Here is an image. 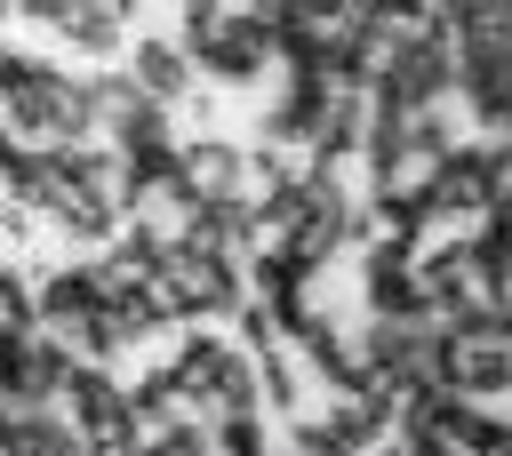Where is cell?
I'll use <instances>...</instances> for the list:
<instances>
[{
	"label": "cell",
	"mask_w": 512,
	"mask_h": 456,
	"mask_svg": "<svg viewBox=\"0 0 512 456\" xmlns=\"http://www.w3.org/2000/svg\"><path fill=\"white\" fill-rule=\"evenodd\" d=\"M152 288H160L168 320H216V312H240V304H248V264L184 240V248L160 264V280H152Z\"/></svg>",
	"instance_id": "6da1fadb"
},
{
	"label": "cell",
	"mask_w": 512,
	"mask_h": 456,
	"mask_svg": "<svg viewBox=\"0 0 512 456\" xmlns=\"http://www.w3.org/2000/svg\"><path fill=\"white\" fill-rule=\"evenodd\" d=\"M176 184H184L200 208L240 200V192H248V152H240L232 136H192V144H176Z\"/></svg>",
	"instance_id": "7a4b0ae2"
},
{
	"label": "cell",
	"mask_w": 512,
	"mask_h": 456,
	"mask_svg": "<svg viewBox=\"0 0 512 456\" xmlns=\"http://www.w3.org/2000/svg\"><path fill=\"white\" fill-rule=\"evenodd\" d=\"M128 80H136V96H144L152 112H168V120H176L184 104H200V96H192L200 72H192V56H184L176 40H136V48H128Z\"/></svg>",
	"instance_id": "3957f363"
},
{
	"label": "cell",
	"mask_w": 512,
	"mask_h": 456,
	"mask_svg": "<svg viewBox=\"0 0 512 456\" xmlns=\"http://www.w3.org/2000/svg\"><path fill=\"white\" fill-rule=\"evenodd\" d=\"M16 24L56 32L64 48H96V56L128 40V16H120V8H80V0H32V8H16Z\"/></svg>",
	"instance_id": "277c9868"
},
{
	"label": "cell",
	"mask_w": 512,
	"mask_h": 456,
	"mask_svg": "<svg viewBox=\"0 0 512 456\" xmlns=\"http://www.w3.org/2000/svg\"><path fill=\"white\" fill-rule=\"evenodd\" d=\"M208 440L224 456H264V416H224V424H208Z\"/></svg>",
	"instance_id": "5b68a950"
},
{
	"label": "cell",
	"mask_w": 512,
	"mask_h": 456,
	"mask_svg": "<svg viewBox=\"0 0 512 456\" xmlns=\"http://www.w3.org/2000/svg\"><path fill=\"white\" fill-rule=\"evenodd\" d=\"M24 328H40V320H32V288L0 264V336H24Z\"/></svg>",
	"instance_id": "8992f818"
}]
</instances>
